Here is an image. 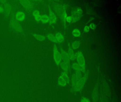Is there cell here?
I'll return each instance as SVG.
<instances>
[{
  "mask_svg": "<svg viewBox=\"0 0 121 102\" xmlns=\"http://www.w3.org/2000/svg\"><path fill=\"white\" fill-rule=\"evenodd\" d=\"M90 27H89V26H85V27H84V32L86 33L88 32L89 30H90Z\"/></svg>",
  "mask_w": 121,
  "mask_h": 102,
  "instance_id": "32",
  "label": "cell"
},
{
  "mask_svg": "<svg viewBox=\"0 0 121 102\" xmlns=\"http://www.w3.org/2000/svg\"><path fill=\"white\" fill-rule=\"evenodd\" d=\"M60 65L64 72L68 73L70 69V65L64 62H61Z\"/></svg>",
  "mask_w": 121,
  "mask_h": 102,
  "instance_id": "18",
  "label": "cell"
},
{
  "mask_svg": "<svg viewBox=\"0 0 121 102\" xmlns=\"http://www.w3.org/2000/svg\"><path fill=\"white\" fill-rule=\"evenodd\" d=\"M89 27L92 30H94L96 28V25L94 23H91Z\"/></svg>",
  "mask_w": 121,
  "mask_h": 102,
  "instance_id": "31",
  "label": "cell"
},
{
  "mask_svg": "<svg viewBox=\"0 0 121 102\" xmlns=\"http://www.w3.org/2000/svg\"><path fill=\"white\" fill-rule=\"evenodd\" d=\"M80 45V42L79 41H75L71 44V48L73 49L76 50L79 48Z\"/></svg>",
  "mask_w": 121,
  "mask_h": 102,
  "instance_id": "24",
  "label": "cell"
},
{
  "mask_svg": "<svg viewBox=\"0 0 121 102\" xmlns=\"http://www.w3.org/2000/svg\"><path fill=\"white\" fill-rule=\"evenodd\" d=\"M26 15L24 12L22 11H19L17 12L15 15V18L18 21H24L25 19Z\"/></svg>",
  "mask_w": 121,
  "mask_h": 102,
  "instance_id": "15",
  "label": "cell"
},
{
  "mask_svg": "<svg viewBox=\"0 0 121 102\" xmlns=\"http://www.w3.org/2000/svg\"><path fill=\"white\" fill-rule=\"evenodd\" d=\"M71 14L72 23H75L78 21L82 16L78 13L76 8H73L72 10Z\"/></svg>",
  "mask_w": 121,
  "mask_h": 102,
  "instance_id": "11",
  "label": "cell"
},
{
  "mask_svg": "<svg viewBox=\"0 0 121 102\" xmlns=\"http://www.w3.org/2000/svg\"><path fill=\"white\" fill-rule=\"evenodd\" d=\"M81 72L79 71H75V73L71 76V88L74 87L82 77Z\"/></svg>",
  "mask_w": 121,
  "mask_h": 102,
  "instance_id": "6",
  "label": "cell"
},
{
  "mask_svg": "<svg viewBox=\"0 0 121 102\" xmlns=\"http://www.w3.org/2000/svg\"><path fill=\"white\" fill-rule=\"evenodd\" d=\"M53 52V59L54 62L57 66H59L61 62L62 59H61L60 53L58 50L57 46L56 44H54V45Z\"/></svg>",
  "mask_w": 121,
  "mask_h": 102,
  "instance_id": "7",
  "label": "cell"
},
{
  "mask_svg": "<svg viewBox=\"0 0 121 102\" xmlns=\"http://www.w3.org/2000/svg\"><path fill=\"white\" fill-rule=\"evenodd\" d=\"M41 15H39L37 16H36V17H35V19L37 23L39 22L40 21H41Z\"/></svg>",
  "mask_w": 121,
  "mask_h": 102,
  "instance_id": "29",
  "label": "cell"
},
{
  "mask_svg": "<svg viewBox=\"0 0 121 102\" xmlns=\"http://www.w3.org/2000/svg\"><path fill=\"white\" fill-rule=\"evenodd\" d=\"M99 94V85L98 81L95 84L91 93V98L92 102H98Z\"/></svg>",
  "mask_w": 121,
  "mask_h": 102,
  "instance_id": "4",
  "label": "cell"
},
{
  "mask_svg": "<svg viewBox=\"0 0 121 102\" xmlns=\"http://www.w3.org/2000/svg\"><path fill=\"white\" fill-rule=\"evenodd\" d=\"M73 35L75 37H80L81 35V32L78 29H75L73 30L72 32Z\"/></svg>",
  "mask_w": 121,
  "mask_h": 102,
  "instance_id": "26",
  "label": "cell"
},
{
  "mask_svg": "<svg viewBox=\"0 0 121 102\" xmlns=\"http://www.w3.org/2000/svg\"><path fill=\"white\" fill-rule=\"evenodd\" d=\"M56 39L57 40L58 42L59 43H61L64 41V37L63 36L61 33L60 32H58L56 34Z\"/></svg>",
  "mask_w": 121,
  "mask_h": 102,
  "instance_id": "19",
  "label": "cell"
},
{
  "mask_svg": "<svg viewBox=\"0 0 121 102\" xmlns=\"http://www.w3.org/2000/svg\"><path fill=\"white\" fill-rule=\"evenodd\" d=\"M94 18L93 17L91 18L90 19V20H89V21H88V22L87 23H88L89 22H91V21H92L93 20H94Z\"/></svg>",
  "mask_w": 121,
  "mask_h": 102,
  "instance_id": "35",
  "label": "cell"
},
{
  "mask_svg": "<svg viewBox=\"0 0 121 102\" xmlns=\"http://www.w3.org/2000/svg\"><path fill=\"white\" fill-rule=\"evenodd\" d=\"M41 21L43 23H46L49 22V17L47 15L41 16Z\"/></svg>",
  "mask_w": 121,
  "mask_h": 102,
  "instance_id": "23",
  "label": "cell"
},
{
  "mask_svg": "<svg viewBox=\"0 0 121 102\" xmlns=\"http://www.w3.org/2000/svg\"><path fill=\"white\" fill-rule=\"evenodd\" d=\"M49 25H51L52 24H55L57 21V17L54 12L51 8L50 6H49Z\"/></svg>",
  "mask_w": 121,
  "mask_h": 102,
  "instance_id": "10",
  "label": "cell"
},
{
  "mask_svg": "<svg viewBox=\"0 0 121 102\" xmlns=\"http://www.w3.org/2000/svg\"><path fill=\"white\" fill-rule=\"evenodd\" d=\"M4 12V9L2 6H0V13Z\"/></svg>",
  "mask_w": 121,
  "mask_h": 102,
  "instance_id": "34",
  "label": "cell"
},
{
  "mask_svg": "<svg viewBox=\"0 0 121 102\" xmlns=\"http://www.w3.org/2000/svg\"><path fill=\"white\" fill-rule=\"evenodd\" d=\"M68 8L67 5H61L56 4L54 6V9L56 13L59 16L62 21L64 28H66V20L67 17L66 10Z\"/></svg>",
  "mask_w": 121,
  "mask_h": 102,
  "instance_id": "2",
  "label": "cell"
},
{
  "mask_svg": "<svg viewBox=\"0 0 121 102\" xmlns=\"http://www.w3.org/2000/svg\"><path fill=\"white\" fill-rule=\"evenodd\" d=\"M47 37L49 40H51L52 42H56V43H58L57 40L56 39V37L52 34L49 33V34H48L47 35Z\"/></svg>",
  "mask_w": 121,
  "mask_h": 102,
  "instance_id": "25",
  "label": "cell"
},
{
  "mask_svg": "<svg viewBox=\"0 0 121 102\" xmlns=\"http://www.w3.org/2000/svg\"><path fill=\"white\" fill-rule=\"evenodd\" d=\"M58 83L59 85L61 87H65L67 85V83L64 79L63 78L60 76L58 79Z\"/></svg>",
  "mask_w": 121,
  "mask_h": 102,
  "instance_id": "20",
  "label": "cell"
},
{
  "mask_svg": "<svg viewBox=\"0 0 121 102\" xmlns=\"http://www.w3.org/2000/svg\"><path fill=\"white\" fill-rule=\"evenodd\" d=\"M72 68L75 70V71H79L85 73L86 71V68H83L79 65L77 62L73 63L71 66Z\"/></svg>",
  "mask_w": 121,
  "mask_h": 102,
  "instance_id": "14",
  "label": "cell"
},
{
  "mask_svg": "<svg viewBox=\"0 0 121 102\" xmlns=\"http://www.w3.org/2000/svg\"><path fill=\"white\" fill-rule=\"evenodd\" d=\"M39 15H40V13H39V11L37 10H35L32 13V15L34 16V17Z\"/></svg>",
  "mask_w": 121,
  "mask_h": 102,
  "instance_id": "28",
  "label": "cell"
},
{
  "mask_svg": "<svg viewBox=\"0 0 121 102\" xmlns=\"http://www.w3.org/2000/svg\"><path fill=\"white\" fill-rule=\"evenodd\" d=\"M32 35L34 36V37L39 41H43L46 39V37L43 35L34 33L32 34Z\"/></svg>",
  "mask_w": 121,
  "mask_h": 102,
  "instance_id": "22",
  "label": "cell"
},
{
  "mask_svg": "<svg viewBox=\"0 0 121 102\" xmlns=\"http://www.w3.org/2000/svg\"><path fill=\"white\" fill-rule=\"evenodd\" d=\"M99 102H110V99L104 94L100 86H99Z\"/></svg>",
  "mask_w": 121,
  "mask_h": 102,
  "instance_id": "12",
  "label": "cell"
},
{
  "mask_svg": "<svg viewBox=\"0 0 121 102\" xmlns=\"http://www.w3.org/2000/svg\"><path fill=\"white\" fill-rule=\"evenodd\" d=\"M112 102H119L117 98L115 96H113Z\"/></svg>",
  "mask_w": 121,
  "mask_h": 102,
  "instance_id": "33",
  "label": "cell"
},
{
  "mask_svg": "<svg viewBox=\"0 0 121 102\" xmlns=\"http://www.w3.org/2000/svg\"><path fill=\"white\" fill-rule=\"evenodd\" d=\"M75 59L77 60V63L82 67L86 68L85 60L84 56L81 51H78L75 54Z\"/></svg>",
  "mask_w": 121,
  "mask_h": 102,
  "instance_id": "8",
  "label": "cell"
},
{
  "mask_svg": "<svg viewBox=\"0 0 121 102\" xmlns=\"http://www.w3.org/2000/svg\"><path fill=\"white\" fill-rule=\"evenodd\" d=\"M80 102H91V101L87 98L82 96L81 98Z\"/></svg>",
  "mask_w": 121,
  "mask_h": 102,
  "instance_id": "27",
  "label": "cell"
},
{
  "mask_svg": "<svg viewBox=\"0 0 121 102\" xmlns=\"http://www.w3.org/2000/svg\"><path fill=\"white\" fill-rule=\"evenodd\" d=\"M4 11L5 13L6 17H8L11 13L12 10V7L10 4L8 3H6L4 5Z\"/></svg>",
  "mask_w": 121,
  "mask_h": 102,
  "instance_id": "16",
  "label": "cell"
},
{
  "mask_svg": "<svg viewBox=\"0 0 121 102\" xmlns=\"http://www.w3.org/2000/svg\"><path fill=\"white\" fill-rule=\"evenodd\" d=\"M100 86L104 94L109 99H111L112 97V90L108 83L105 80H103Z\"/></svg>",
  "mask_w": 121,
  "mask_h": 102,
  "instance_id": "5",
  "label": "cell"
},
{
  "mask_svg": "<svg viewBox=\"0 0 121 102\" xmlns=\"http://www.w3.org/2000/svg\"><path fill=\"white\" fill-rule=\"evenodd\" d=\"M0 1L1 2H2V3H5V2H6V1H5V0H2Z\"/></svg>",
  "mask_w": 121,
  "mask_h": 102,
  "instance_id": "36",
  "label": "cell"
},
{
  "mask_svg": "<svg viewBox=\"0 0 121 102\" xmlns=\"http://www.w3.org/2000/svg\"><path fill=\"white\" fill-rule=\"evenodd\" d=\"M68 54L69 56V58H70V60L73 61L75 59V54H74V52L72 48H71V47L70 46V44L69 43H68Z\"/></svg>",
  "mask_w": 121,
  "mask_h": 102,
  "instance_id": "17",
  "label": "cell"
},
{
  "mask_svg": "<svg viewBox=\"0 0 121 102\" xmlns=\"http://www.w3.org/2000/svg\"><path fill=\"white\" fill-rule=\"evenodd\" d=\"M66 21L68 22L69 23H70L72 22V17L71 16H67L66 20Z\"/></svg>",
  "mask_w": 121,
  "mask_h": 102,
  "instance_id": "30",
  "label": "cell"
},
{
  "mask_svg": "<svg viewBox=\"0 0 121 102\" xmlns=\"http://www.w3.org/2000/svg\"><path fill=\"white\" fill-rule=\"evenodd\" d=\"M60 52L61 59L63 62L70 65V59L68 52L64 50L61 47H60Z\"/></svg>",
  "mask_w": 121,
  "mask_h": 102,
  "instance_id": "13",
  "label": "cell"
},
{
  "mask_svg": "<svg viewBox=\"0 0 121 102\" xmlns=\"http://www.w3.org/2000/svg\"><path fill=\"white\" fill-rule=\"evenodd\" d=\"M10 26L11 28L17 32L23 33V30L21 24L16 20L15 17L13 16L10 21Z\"/></svg>",
  "mask_w": 121,
  "mask_h": 102,
  "instance_id": "3",
  "label": "cell"
},
{
  "mask_svg": "<svg viewBox=\"0 0 121 102\" xmlns=\"http://www.w3.org/2000/svg\"><path fill=\"white\" fill-rule=\"evenodd\" d=\"M20 4L28 11L32 10L34 7V4L31 1L29 0H20Z\"/></svg>",
  "mask_w": 121,
  "mask_h": 102,
  "instance_id": "9",
  "label": "cell"
},
{
  "mask_svg": "<svg viewBox=\"0 0 121 102\" xmlns=\"http://www.w3.org/2000/svg\"><path fill=\"white\" fill-rule=\"evenodd\" d=\"M61 76L64 79L67 83V84H70V78H69L67 73L64 72H63L61 73Z\"/></svg>",
  "mask_w": 121,
  "mask_h": 102,
  "instance_id": "21",
  "label": "cell"
},
{
  "mask_svg": "<svg viewBox=\"0 0 121 102\" xmlns=\"http://www.w3.org/2000/svg\"><path fill=\"white\" fill-rule=\"evenodd\" d=\"M89 72L88 71H86L84 76H82L78 83L73 88H71L70 92L73 94L81 93L85 87L89 76Z\"/></svg>",
  "mask_w": 121,
  "mask_h": 102,
  "instance_id": "1",
  "label": "cell"
}]
</instances>
